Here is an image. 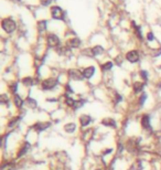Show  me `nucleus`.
I'll use <instances>...</instances> for the list:
<instances>
[{
    "label": "nucleus",
    "instance_id": "nucleus-25",
    "mask_svg": "<svg viewBox=\"0 0 161 170\" xmlns=\"http://www.w3.org/2000/svg\"><path fill=\"white\" fill-rule=\"evenodd\" d=\"M0 100H1V103H3V104H7V102H9V97L7 96V95H1V97H0Z\"/></svg>",
    "mask_w": 161,
    "mask_h": 170
},
{
    "label": "nucleus",
    "instance_id": "nucleus-30",
    "mask_svg": "<svg viewBox=\"0 0 161 170\" xmlns=\"http://www.w3.org/2000/svg\"><path fill=\"white\" fill-rule=\"evenodd\" d=\"M147 38H148L149 41H152V40H153V33H152V32H149Z\"/></svg>",
    "mask_w": 161,
    "mask_h": 170
},
{
    "label": "nucleus",
    "instance_id": "nucleus-12",
    "mask_svg": "<svg viewBox=\"0 0 161 170\" xmlns=\"http://www.w3.org/2000/svg\"><path fill=\"white\" fill-rule=\"evenodd\" d=\"M50 124L49 123H38V124H35L34 126H33V128L35 129V130H38V132H42V130H44V129H46V127H49Z\"/></svg>",
    "mask_w": 161,
    "mask_h": 170
},
{
    "label": "nucleus",
    "instance_id": "nucleus-16",
    "mask_svg": "<svg viewBox=\"0 0 161 170\" xmlns=\"http://www.w3.org/2000/svg\"><path fill=\"white\" fill-rule=\"evenodd\" d=\"M143 84L140 82H136L134 84V91H135V93H140L141 91H143Z\"/></svg>",
    "mask_w": 161,
    "mask_h": 170
},
{
    "label": "nucleus",
    "instance_id": "nucleus-4",
    "mask_svg": "<svg viewBox=\"0 0 161 170\" xmlns=\"http://www.w3.org/2000/svg\"><path fill=\"white\" fill-rule=\"evenodd\" d=\"M57 84V81L55 79H46L42 82V88L43 89H52L54 88Z\"/></svg>",
    "mask_w": 161,
    "mask_h": 170
},
{
    "label": "nucleus",
    "instance_id": "nucleus-17",
    "mask_svg": "<svg viewBox=\"0 0 161 170\" xmlns=\"http://www.w3.org/2000/svg\"><path fill=\"white\" fill-rule=\"evenodd\" d=\"M14 105L17 107H19V108L23 105V101L21 100V97L18 96V95H14Z\"/></svg>",
    "mask_w": 161,
    "mask_h": 170
},
{
    "label": "nucleus",
    "instance_id": "nucleus-32",
    "mask_svg": "<svg viewBox=\"0 0 161 170\" xmlns=\"http://www.w3.org/2000/svg\"><path fill=\"white\" fill-rule=\"evenodd\" d=\"M160 68H161V66H160Z\"/></svg>",
    "mask_w": 161,
    "mask_h": 170
},
{
    "label": "nucleus",
    "instance_id": "nucleus-1",
    "mask_svg": "<svg viewBox=\"0 0 161 170\" xmlns=\"http://www.w3.org/2000/svg\"><path fill=\"white\" fill-rule=\"evenodd\" d=\"M1 27H2V29L7 32V33H11L16 30V22L13 21L12 19H10V18H6V19L2 20V22H1Z\"/></svg>",
    "mask_w": 161,
    "mask_h": 170
},
{
    "label": "nucleus",
    "instance_id": "nucleus-14",
    "mask_svg": "<svg viewBox=\"0 0 161 170\" xmlns=\"http://www.w3.org/2000/svg\"><path fill=\"white\" fill-rule=\"evenodd\" d=\"M75 128H76V125L74 123H71V124H66L64 126V130L66 132H73L75 130Z\"/></svg>",
    "mask_w": 161,
    "mask_h": 170
},
{
    "label": "nucleus",
    "instance_id": "nucleus-19",
    "mask_svg": "<svg viewBox=\"0 0 161 170\" xmlns=\"http://www.w3.org/2000/svg\"><path fill=\"white\" fill-rule=\"evenodd\" d=\"M29 146H30V145H29V144L27 143V144H25V145L23 146L22 148H21V150L19 151V152H18V155H17V156H18V157H22V156L25 155V152H27V150L29 149Z\"/></svg>",
    "mask_w": 161,
    "mask_h": 170
},
{
    "label": "nucleus",
    "instance_id": "nucleus-31",
    "mask_svg": "<svg viewBox=\"0 0 161 170\" xmlns=\"http://www.w3.org/2000/svg\"><path fill=\"white\" fill-rule=\"evenodd\" d=\"M17 86H18V84H13L12 86H11V92H12V93H16V92H17Z\"/></svg>",
    "mask_w": 161,
    "mask_h": 170
},
{
    "label": "nucleus",
    "instance_id": "nucleus-20",
    "mask_svg": "<svg viewBox=\"0 0 161 170\" xmlns=\"http://www.w3.org/2000/svg\"><path fill=\"white\" fill-rule=\"evenodd\" d=\"M22 82H23V84H25V86H31V85H33V80H32L31 77H25L22 80Z\"/></svg>",
    "mask_w": 161,
    "mask_h": 170
},
{
    "label": "nucleus",
    "instance_id": "nucleus-22",
    "mask_svg": "<svg viewBox=\"0 0 161 170\" xmlns=\"http://www.w3.org/2000/svg\"><path fill=\"white\" fill-rule=\"evenodd\" d=\"M19 119H20V117H14V118H12L11 119V122L8 124V127H12V126H14L17 123L19 122Z\"/></svg>",
    "mask_w": 161,
    "mask_h": 170
},
{
    "label": "nucleus",
    "instance_id": "nucleus-7",
    "mask_svg": "<svg viewBox=\"0 0 161 170\" xmlns=\"http://www.w3.org/2000/svg\"><path fill=\"white\" fill-rule=\"evenodd\" d=\"M141 126L146 129V130H151V126H150V118L148 115H143L141 117Z\"/></svg>",
    "mask_w": 161,
    "mask_h": 170
},
{
    "label": "nucleus",
    "instance_id": "nucleus-13",
    "mask_svg": "<svg viewBox=\"0 0 161 170\" xmlns=\"http://www.w3.org/2000/svg\"><path fill=\"white\" fill-rule=\"evenodd\" d=\"M45 29H46V21H45V20L39 21V22H38V30L40 32H43V31H45Z\"/></svg>",
    "mask_w": 161,
    "mask_h": 170
},
{
    "label": "nucleus",
    "instance_id": "nucleus-18",
    "mask_svg": "<svg viewBox=\"0 0 161 170\" xmlns=\"http://www.w3.org/2000/svg\"><path fill=\"white\" fill-rule=\"evenodd\" d=\"M27 105L29 107H31V108H34V107H37V101L35 100H33V98H27Z\"/></svg>",
    "mask_w": 161,
    "mask_h": 170
},
{
    "label": "nucleus",
    "instance_id": "nucleus-26",
    "mask_svg": "<svg viewBox=\"0 0 161 170\" xmlns=\"http://www.w3.org/2000/svg\"><path fill=\"white\" fill-rule=\"evenodd\" d=\"M40 2H41V5H42V6H49L50 3H51V2H52V0H40Z\"/></svg>",
    "mask_w": 161,
    "mask_h": 170
},
{
    "label": "nucleus",
    "instance_id": "nucleus-23",
    "mask_svg": "<svg viewBox=\"0 0 161 170\" xmlns=\"http://www.w3.org/2000/svg\"><path fill=\"white\" fill-rule=\"evenodd\" d=\"M112 68H113L112 62H107V63H105L103 65V70H104V71H108V70H111Z\"/></svg>",
    "mask_w": 161,
    "mask_h": 170
},
{
    "label": "nucleus",
    "instance_id": "nucleus-6",
    "mask_svg": "<svg viewBox=\"0 0 161 170\" xmlns=\"http://www.w3.org/2000/svg\"><path fill=\"white\" fill-rule=\"evenodd\" d=\"M68 75L71 79H73V80H76V81H78V80H83V72H80L78 70H75V69H72L68 71Z\"/></svg>",
    "mask_w": 161,
    "mask_h": 170
},
{
    "label": "nucleus",
    "instance_id": "nucleus-5",
    "mask_svg": "<svg viewBox=\"0 0 161 170\" xmlns=\"http://www.w3.org/2000/svg\"><path fill=\"white\" fill-rule=\"evenodd\" d=\"M126 59H127V61H129L130 63H136V62L139 61V54H138V52L136 50L129 51L126 54Z\"/></svg>",
    "mask_w": 161,
    "mask_h": 170
},
{
    "label": "nucleus",
    "instance_id": "nucleus-3",
    "mask_svg": "<svg viewBox=\"0 0 161 170\" xmlns=\"http://www.w3.org/2000/svg\"><path fill=\"white\" fill-rule=\"evenodd\" d=\"M46 41H48L49 46H51V48H55V46H57L60 44V39H59V37L56 34H53V33H50L49 36H48Z\"/></svg>",
    "mask_w": 161,
    "mask_h": 170
},
{
    "label": "nucleus",
    "instance_id": "nucleus-21",
    "mask_svg": "<svg viewBox=\"0 0 161 170\" xmlns=\"http://www.w3.org/2000/svg\"><path fill=\"white\" fill-rule=\"evenodd\" d=\"M1 170H14V166L12 164H6L1 167Z\"/></svg>",
    "mask_w": 161,
    "mask_h": 170
},
{
    "label": "nucleus",
    "instance_id": "nucleus-11",
    "mask_svg": "<svg viewBox=\"0 0 161 170\" xmlns=\"http://www.w3.org/2000/svg\"><path fill=\"white\" fill-rule=\"evenodd\" d=\"M91 117L88 115H82L80 117V125L82 126H87L89 123H91Z\"/></svg>",
    "mask_w": 161,
    "mask_h": 170
},
{
    "label": "nucleus",
    "instance_id": "nucleus-9",
    "mask_svg": "<svg viewBox=\"0 0 161 170\" xmlns=\"http://www.w3.org/2000/svg\"><path fill=\"white\" fill-rule=\"evenodd\" d=\"M68 45L70 48H78L80 45V40L78 38H74V39H71L68 41Z\"/></svg>",
    "mask_w": 161,
    "mask_h": 170
},
{
    "label": "nucleus",
    "instance_id": "nucleus-8",
    "mask_svg": "<svg viewBox=\"0 0 161 170\" xmlns=\"http://www.w3.org/2000/svg\"><path fill=\"white\" fill-rule=\"evenodd\" d=\"M94 73H95V68L94 66H88L83 71V75H84L85 79H91L94 75Z\"/></svg>",
    "mask_w": 161,
    "mask_h": 170
},
{
    "label": "nucleus",
    "instance_id": "nucleus-28",
    "mask_svg": "<svg viewBox=\"0 0 161 170\" xmlns=\"http://www.w3.org/2000/svg\"><path fill=\"white\" fill-rule=\"evenodd\" d=\"M140 75L143 76V79L145 80V81H147L148 76H147V72H146V71H141V72H140Z\"/></svg>",
    "mask_w": 161,
    "mask_h": 170
},
{
    "label": "nucleus",
    "instance_id": "nucleus-2",
    "mask_svg": "<svg viewBox=\"0 0 161 170\" xmlns=\"http://www.w3.org/2000/svg\"><path fill=\"white\" fill-rule=\"evenodd\" d=\"M51 14L52 18L56 20H64V12L63 10L57 6H54L51 8Z\"/></svg>",
    "mask_w": 161,
    "mask_h": 170
},
{
    "label": "nucleus",
    "instance_id": "nucleus-24",
    "mask_svg": "<svg viewBox=\"0 0 161 170\" xmlns=\"http://www.w3.org/2000/svg\"><path fill=\"white\" fill-rule=\"evenodd\" d=\"M75 102H76V101H74V100H72V98H70V97H68V98H66V104H68V106L74 107Z\"/></svg>",
    "mask_w": 161,
    "mask_h": 170
},
{
    "label": "nucleus",
    "instance_id": "nucleus-10",
    "mask_svg": "<svg viewBox=\"0 0 161 170\" xmlns=\"http://www.w3.org/2000/svg\"><path fill=\"white\" fill-rule=\"evenodd\" d=\"M102 124L107 127H116V122L113 118H105L102 120Z\"/></svg>",
    "mask_w": 161,
    "mask_h": 170
},
{
    "label": "nucleus",
    "instance_id": "nucleus-15",
    "mask_svg": "<svg viewBox=\"0 0 161 170\" xmlns=\"http://www.w3.org/2000/svg\"><path fill=\"white\" fill-rule=\"evenodd\" d=\"M92 52H93V55H99L104 52V49L100 46V45H96L92 49Z\"/></svg>",
    "mask_w": 161,
    "mask_h": 170
},
{
    "label": "nucleus",
    "instance_id": "nucleus-27",
    "mask_svg": "<svg viewBox=\"0 0 161 170\" xmlns=\"http://www.w3.org/2000/svg\"><path fill=\"white\" fill-rule=\"evenodd\" d=\"M83 104H84V101H76L75 102L74 108H78V107H80Z\"/></svg>",
    "mask_w": 161,
    "mask_h": 170
},
{
    "label": "nucleus",
    "instance_id": "nucleus-29",
    "mask_svg": "<svg viewBox=\"0 0 161 170\" xmlns=\"http://www.w3.org/2000/svg\"><path fill=\"white\" fill-rule=\"evenodd\" d=\"M146 98H147V95H146V94H143V96H141V97H140V100H139V102H140V104H141V105H143V103H145Z\"/></svg>",
    "mask_w": 161,
    "mask_h": 170
}]
</instances>
